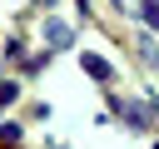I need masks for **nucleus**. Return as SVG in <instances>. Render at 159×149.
Wrapping results in <instances>:
<instances>
[{
	"mask_svg": "<svg viewBox=\"0 0 159 149\" xmlns=\"http://www.w3.org/2000/svg\"><path fill=\"white\" fill-rule=\"evenodd\" d=\"M45 40H50L55 50H65V45H70V25H65V20H50V25H45Z\"/></svg>",
	"mask_w": 159,
	"mask_h": 149,
	"instance_id": "f257e3e1",
	"label": "nucleus"
},
{
	"mask_svg": "<svg viewBox=\"0 0 159 149\" xmlns=\"http://www.w3.org/2000/svg\"><path fill=\"white\" fill-rule=\"evenodd\" d=\"M80 65H84L94 79H109V60H99V55H80Z\"/></svg>",
	"mask_w": 159,
	"mask_h": 149,
	"instance_id": "f03ea898",
	"label": "nucleus"
},
{
	"mask_svg": "<svg viewBox=\"0 0 159 149\" xmlns=\"http://www.w3.org/2000/svg\"><path fill=\"white\" fill-rule=\"evenodd\" d=\"M139 60H144V65H159V50H154L149 35H139Z\"/></svg>",
	"mask_w": 159,
	"mask_h": 149,
	"instance_id": "7ed1b4c3",
	"label": "nucleus"
},
{
	"mask_svg": "<svg viewBox=\"0 0 159 149\" xmlns=\"http://www.w3.org/2000/svg\"><path fill=\"white\" fill-rule=\"evenodd\" d=\"M144 20H149V25L159 30V0H144Z\"/></svg>",
	"mask_w": 159,
	"mask_h": 149,
	"instance_id": "20e7f679",
	"label": "nucleus"
},
{
	"mask_svg": "<svg viewBox=\"0 0 159 149\" xmlns=\"http://www.w3.org/2000/svg\"><path fill=\"white\" fill-rule=\"evenodd\" d=\"M15 94H20V89H15V84H10V79H0V104H10V99H15Z\"/></svg>",
	"mask_w": 159,
	"mask_h": 149,
	"instance_id": "39448f33",
	"label": "nucleus"
}]
</instances>
